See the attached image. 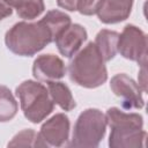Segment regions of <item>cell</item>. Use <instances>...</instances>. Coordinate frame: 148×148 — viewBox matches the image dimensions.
<instances>
[{"instance_id":"6da1fadb","label":"cell","mask_w":148,"mask_h":148,"mask_svg":"<svg viewBox=\"0 0 148 148\" xmlns=\"http://www.w3.org/2000/svg\"><path fill=\"white\" fill-rule=\"evenodd\" d=\"M53 40L51 29L43 20L17 22L5 35L7 49L21 57H32Z\"/></svg>"},{"instance_id":"7a4b0ae2","label":"cell","mask_w":148,"mask_h":148,"mask_svg":"<svg viewBox=\"0 0 148 148\" xmlns=\"http://www.w3.org/2000/svg\"><path fill=\"white\" fill-rule=\"evenodd\" d=\"M106 123L111 128L109 147L140 148L145 147L147 132L143 131V118L139 113L125 112L119 108H109L105 112Z\"/></svg>"},{"instance_id":"3957f363","label":"cell","mask_w":148,"mask_h":148,"mask_svg":"<svg viewBox=\"0 0 148 148\" xmlns=\"http://www.w3.org/2000/svg\"><path fill=\"white\" fill-rule=\"evenodd\" d=\"M68 65V75L73 83L94 89L108 80L105 61L94 42H89L82 50H79Z\"/></svg>"},{"instance_id":"277c9868","label":"cell","mask_w":148,"mask_h":148,"mask_svg":"<svg viewBox=\"0 0 148 148\" xmlns=\"http://www.w3.org/2000/svg\"><path fill=\"white\" fill-rule=\"evenodd\" d=\"M15 92L24 117L32 124L43 121L54 109L46 86L38 81L25 80L16 87Z\"/></svg>"},{"instance_id":"5b68a950","label":"cell","mask_w":148,"mask_h":148,"mask_svg":"<svg viewBox=\"0 0 148 148\" xmlns=\"http://www.w3.org/2000/svg\"><path fill=\"white\" fill-rule=\"evenodd\" d=\"M106 117L95 108L86 109L77 117L68 147H98L106 133Z\"/></svg>"},{"instance_id":"8992f818","label":"cell","mask_w":148,"mask_h":148,"mask_svg":"<svg viewBox=\"0 0 148 148\" xmlns=\"http://www.w3.org/2000/svg\"><path fill=\"white\" fill-rule=\"evenodd\" d=\"M117 50L123 58L135 61L140 66L147 65V36L136 25L124 27L118 38Z\"/></svg>"},{"instance_id":"52a82bcc","label":"cell","mask_w":148,"mask_h":148,"mask_svg":"<svg viewBox=\"0 0 148 148\" xmlns=\"http://www.w3.org/2000/svg\"><path fill=\"white\" fill-rule=\"evenodd\" d=\"M71 123L65 113H57L47 119L37 133L35 147H64L69 139Z\"/></svg>"},{"instance_id":"ba28073f","label":"cell","mask_w":148,"mask_h":148,"mask_svg":"<svg viewBox=\"0 0 148 148\" xmlns=\"http://www.w3.org/2000/svg\"><path fill=\"white\" fill-rule=\"evenodd\" d=\"M110 88L112 92L121 98V106L125 110L142 109L145 99L142 97V90L139 84L125 73L116 74L110 81Z\"/></svg>"},{"instance_id":"9c48e42d","label":"cell","mask_w":148,"mask_h":148,"mask_svg":"<svg viewBox=\"0 0 148 148\" xmlns=\"http://www.w3.org/2000/svg\"><path fill=\"white\" fill-rule=\"evenodd\" d=\"M66 74L64 61L56 54L47 53L38 56L32 64V75L38 81H56L60 80Z\"/></svg>"},{"instance_id":"30bf717a","label":"cell","mask_w":148,"mask_h":148,"mask_svg":"<svg viewBox=\"0 0 148 148\" xmlns=\"http://www.w3.org/2000/svg\"><path fill=\"white\" fill-rule=\"evenodd\" d=\"M133 1L134 0H98L95 14L102 23H119L130 16Z\"/></svg>"},{"instance_id":"8fae6325","label":"cell","mask_w":148,"mask_h":148,"mask_svg":"<svg viewBox=\"0 0 148 148\" xmlns=\"http://www.w3.org/2000/svg\"><path fill=\"white\" fill-rule=\"evenodd\" d=\"M88 34L84 27L74 23L65 29L56 39V46L61 56L65 58H72L87 40Z\"/></svg>"},{"instance_id":"7c38bea8","label":"cell","mask_w":148,"mask_h":148,"mask_svg":"<svg viewBox=\"0 0 148 148\" xmlns=\"http://www.w3.org/2000/svg\"><path fill=\"white\" fill-rule=\"evenodd\" d=\"M46 88L50 97L54 104H57L64 111H72L76 108V102L72 95L71 89L67 84L61 81H47Z\"/></svg>"},{"instance_id":"4fadbf2b","label":"cell","mask_w":148,"mask_h":148,"mask_svg":"<svg viewBox=\"0 0 148 148\" xmlns=\"http://www.w3.org/2000/svg\"><path fill=\"white\" fill-rule=\"evenodd\" d=\"M118 38H119V34L114 30H109V29H102L96 35L94 43L105 62L112 60L116 57L118 52L117 50Z\"/></svg>"},{"instance_id":"5bb4252c","label":"cell","mask_w":148,"mask_h":148,"mask_svg":"<svg viewBox=\"0 0 148 148\" xmlns=\"http://www.w3.org/2000/svg\"><path fill=\"white\" fill-rule=\"evenodd\" d=\"M17 111L18 105L13 92L8 87L0 84V123L10 121Z\"/></svg>"},{"instance_id":"9a60e30c","label":"cell","mask_w":148,"mask_h":148,"mask_svg":"<svg viewBox=\"0 0 148 148\" xmlns=\"http://www.w3.org/2000/svg\"><path fill=\"white\" fill-rule=\"evenodd\" d=\"M51 29L52 34H53V38L56 39L65 29H67L71 24H72V20L69 17V15H67L66 13L58 10V9H52L49 10L44 17L42 18ZM54 42V40H53Z\"/></svg>"},{"instance_id":"2e32d148","label":"cell","mask_w":148,"mask_h":148,"mask_svg":"<svg viewBox=\"0 0 148 148\" xmlns=\"http://www.w3.org/2000/svg\"><path fill=\"white\" fill-rule=\"evenodd\" d=\"M16 14L23 20H35L42 15L45 9L43 0H27L18 3L16 7Z\"/></svg>"},{"instance_id":"e0dca14e","label":"cell","mask_w":148,"mask_h":148,"mask_svg":"<svg viewBox=\"0 0 148 148\" xmlns=\"http://www.w3.org/2000/svg\"><path fill=\"white\" fill-rule=\"evenodd\" d=\"M37 133L31 128H25L18 132L8 142V147H35Z\"/></svg>"},{"instance_id":"ac0fdd59","label":"cell","mask_w":148,"mask_h":148,"mask_svg":"<svg viewBox=\"0 0 148 148\" xmlns=\"http://www.w3.org/2000/svg\"><path fill=\"white\" fill-rule=\"evenodd\" d=\"M98 0H80L79 2V8L77 12L82 15H94L95 14V9H96V5H97Z\"/></svg>"},{"instance_id":"d6986e66","label":"cell","mask_w":148,"mask_h":148,"mask_svg":"<svg viewBox=\"0 0 148 148\" xmlns=\"http://www.w3.org/2000/svg\"><path fill=\"white\" fill-rule=\"evenodd\" d=\"M80 0H57V5L69 12H77Z\"/></svg>"},{"instance_id":"ffe728a7","label":"cell","mask_w":148,"mask_h":148,"mask_svg":"<svg viewBox=\"0 0 148 148\" xmlns=\"http://www.w3.org/2000/svg\"><path fill=\"white\" fill-rule=\"evenodd\" d=\"M139 87L141 88V90L143 92L147 91V68H146V65H142L140 71H139Z\"/></svg>"},{"instance_id":"44dd1931","label":"cell","mask_w":148,"mask_h":148,"mask_svg":"<svg viewBox=\"0 0 148 148\" xmlns=\"http://www.w3.org/2000/svg\"><path fill=\"white\" fill-rule=\"evenodd\" d=\"M13 14V7L8 5L5 0H0V21Z\"/></svg>"},{"instance_id":"7402d4cb","label":"cell","mask_w":148,"mask_h":148,"mask_svg":"<svg viewBox=\"0 0 148 148\" xmlns=\"http://www.w3.org/2000/svg\"><path fill=\"white\" fill-rule=\"evenodd\" d=\"M8 5H10L13 8H15L18 3H21V2H23V1H27V0H5Z\"/></svg>"}]
</instances>
